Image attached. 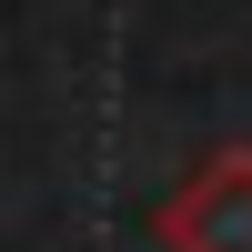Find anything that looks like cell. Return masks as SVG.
<instances>
[{
	"mask_svg": "<svg viewBox=\"0 0 252 252\" xmlns=\"http://www.w3.org/2000/svg\"><path fill=\"white\" fill-rule=\"evenodd\" d=\"M161 252H252V152H212L161 202Z\"/></svg>",
	"mask_w": 252,
	"mask_h": 252,
	"instance_id": "6da1fadb",
	"label": "cell"
}]
</instances>
